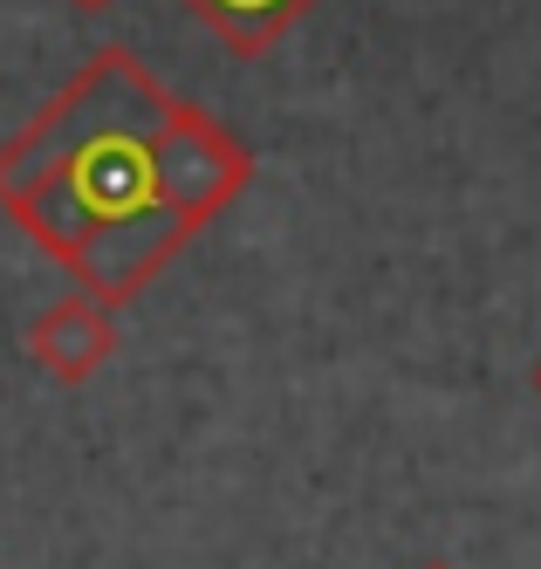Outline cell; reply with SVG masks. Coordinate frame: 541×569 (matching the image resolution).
<instances>
[{"mask_svg": "<svg viewBox=\"0 0 541 569\" xmlns=\"http://www.w3.org/2000/svg\"><path fill=\"white\" fill-rule=\"evenodd\" d=\"M117 309L90 302V296H62L28 322V357L34 371H49L56 385H90L103 363L117 357Z\"/></svg>", "mask_w": 541, "mask_h": 569, "instance_id": "cell-2", "label": "cell"}, {"mask_svg": "<svg viewBox=\"0 0 541 569\" xmlns=\"http://www.w3.org/2000/svg\"><path fill=\"white\" fill-rule=\"evenodd\" d=\"M179 8H186L206 34H220L227 56L254 62V56H268L302 14H315V0H179Z\"/></svg>", "mask_w": 541, "mask_h": 569, "instance_id": "cell-3", "label": "cell"}, {"mask_svg": "<svg viewBox=\"0 0 541 569\" xmlns=\"http://www.w3.org/2000/svg\"><path fill=\"white\" fill-rule=\"evenodd\" d=\"M69 8H76V14H110L117 0H69Z\"/></svg>", "mask_w": 541, "mask_h": 569, "instance_id": "cell-4", "label": "cell"}, {"mask_svg": "<svg viewBox=\"0 0 541 569\" xmlns=\"http://www.w3.org/2000/svg\"><path fill=\"white\" fill-rule=\"evenodd\" d=\"M534 398H541V363H534Z\"/></svg>", "mask_w": 541, "mask_h": 569, "instance_id": "cell-5", "label": "cell"}, {"mask_svg": "<svg viewBox=\"0 0 541 569\" xmlns=\"http://www.w3.org/2000/svg\"><path fill=\"white\" fill-rule=\"evenodd\" d=\"M247 186L254 151L123 42L0 144V213L103 309H131Z\"/></svg>", "mask_w": 541, "mask_h": 569, "instance_id": "cell-1", "label": "cell"}, {"mask_svg": "<svg viewBox=\"0 0 541 569\" xmlns=\"http://www.w3.org/2000/svg\"><path fill=\"white\" fill-rule=\"evenodd\" d=\"M425 569H452V562H425Z\"/></svg>", "mask_w": 541, "mask_h": 569, "instance_id": "cell-6", "label": "cell"}]
</instances>
